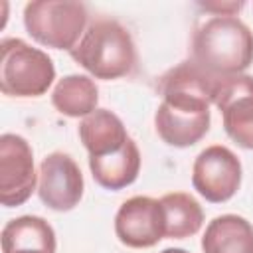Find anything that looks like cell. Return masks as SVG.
<instances>
[{
	"label": "cell",
	"mask_w": 253,
	"mask_h": 253,
	"mask_svg": "<svg viewBox=\"0 0 253 253\" xmlns=\"http://www.w3.org/2000/svg\"><path fill=\"white\" fill-rule=\"evenodd\" d=\"M241 184V162L239 158L221 144L204 148L192 168L194 190L211 204L227 202L235 196Z\"/></svg>",
	"instance_id": "5"
},
{
	"label": "cell",
	"mask_w": 253,
	"mask_h": 253,
	"mask_svg": "<svg viewBox=\"0 0 253 253\" xmlns=\"http://www.w3.org/2000/svg\"><path fill=\"white\" fill-rule=\"evenodd\" d=\"M36 190L34 154L26 138L6 132L0 136V202L22 206Z\"/></svg>",
	"instance_id": "7"
},
{
	"label": "cell",
	"mask_w": 253,
	"mask_h": 253,
	"mask_svg": "<svg viewBox=\"0 0 253 253\" xmlns=\"http://www.w3.org/2000/svg\"><path fill=\"white\" fill-rule=\"evenodd\" d=\"M24 26L42 45L71 51L85 34L87 8L73 0H36L24 8Z\"/></svg>",
	"instance_id": "4"
},
{
	"label": "cell",
	"mask_w": 253,
	"mask_h": 253,
	"mask_svg": "<svg viewBox=\"0 0 253 253\" xmlns=\"http://www.w3.org/2000/svg\"><path fill=\"white\" fill-rule=\"evenodd\" d=\"M192 59L215 77L239 75L253 63V32L235 16H213L196 28Z\"/></svg>",
	"instance_id": "1"
},
{
	"label": "cell",
	"mask_w": 253,
	"mask_h": 253,
	"mask_svg": "<svg viewBox=\"0 0 253 253\" xmlns=\"http://www.w3.org/2000/svg\"><path fill=\"white\" fill-rule=\"evenodd\" d=\"M119 241L132 249H146L166 237V217L160 200L134 196L123 202L115 215Z\"/></svg>",
	"instance_id": "8"
},
{
	"label": "cell",
	"mask_w": 253,
	"mask_h": 253,
	"mask_svg": "<svg viewBox=\"0 0 253 253\" xmlns=\"http://www.w3.org/2000/svg\"><path fill=\"white\" fill-rule=\"evenodd\" d=\"M83 174L69 154L51 152L42 160L38 196L47 208L55 211L73 210L83 198Z\"/></svg>",
	"instance_id": "9"
},
{
	"label": "cell",
	"mask_w": 253,
	"mask_h": 253,
	"mask_svg": "<svg viewBox=\"0 0 253 253\" xmlns=\"http://www.w3.org/2000/svg\"><path fill=\"white\" fill-rule=\"evenodd\" d=\"M69 55L93 77L107 81L128 75L136 65L132 36L123 24L111 18L91 22Z\"/></svg>",
	"instance_id": "2"
},
{
	"label": "cell",
	"mask_w": 253,
	"mask_h": 253,
	"mask_svg": "<svg viewBox=\"0 0 253 253\" xmlns=\"http://www.w3.org/2000/svg\"><path fill=\"white\" fill-rule=\"evenodd\" d=\"M79 138L89 152V158L107 156L119 152L126 140V128L123 121L109 109H95L79 123Z\"/></svg>",
	"instance_id": "11"
},
{
	"label": "cell",
	"mask_w": 253,
	"mask_h": 253,
	"mask_svg": "<svg viewBox=\"0 0 253 253\" xmlns=\"http://www.w3.org/2000/svg\"><path fill=\"white\" fill-rule=\"evenodd\" d=\"M160 253H188V251L186 249H180V247H168V249H164Z\"/></svg>",
	"instance_id": "17"
},
{
	"label": "cell",
	"mask_w": 253,
	"mask_h": 253,
	"mask_svg": "<svg viewBox=\"0 0 253 253\" xmlns=\"http://www.w3.org/2000/svg\"><path fill=\"white\" fill-rule=\"evenodd\" d=\"M89 168L95 182L107 190H123L130 186L140 172V152L132 138L113 154L89 158Z\"/></svg>",
	"instance_id": "14"
},
{
	"label": "cell",
	"mask_w": 253,
	"mask_h": 253,
	"mask_svg": "<svg viewBox=\"0 0 253 253\" xmlns=\"http://www.w3.org/2000/svg\"><path fill=\"white\" fill-rule=\"evenodd\" d=\"M166 217V237L184 239L196 235L204 223L202 206L184 192H172L160 198Z\"/></svg>",
	"instance_id": "16"
},
{
	"label": "cell",
	"mask_w": 253,
	"mask_h": 253,
	"mask_svg": "<svg viewBox=\"0 0 253 253\" xmlns=\"http://www.w3.org/2000/svg\"><path fill=\"white\" fill-rule=\"evenodd\" d=\"M55 79L51 57L20 38L0 42V91L10 97H40Z\"/></svg>",
	"instance_id": "3"
},
{
	"label": "cell",
	"mask_w": 253,
	"mask_h": 253,
	"mask_svg": "<svg viewBox=\"0 0 253 253\" xmlns=\"http://www.w3.org/2000/svg\"><path fill=\"white\" fill-rule=\"evenodd\" d=\"M154 126L166 144L186 148L200 142L210 130V111L174 107L162 101L154 115Z\"/></svg>",
	"instance_id": "10"
},
{
	"label": "cell",
	"mask_w": 253,
	"mask_h": 253,
	"mask_svg": "<svg viewBox=\"0 0 253 253\" xmlns=\"http://www.w3.org/2000/svg\"><path fill=\"white\" fill-rule=\"evenodd\" d=\"M99 89L95 81L87 75H65L57 81L51 93L53 107L71 119L87 117L97 109Z\"/></svg>",
	"instance_id": "15"
},
{
	"label": "cell",
	"mask_w": 253,
	"mask_h": 253,
	"mask_svg": "<svg viewBox=\"0 0 253 253\" xmlns=\"http://www.w3.org/2000/svg\"><path fill=\"white\" fill-rule=\"evenodd\" d=\"M213 103L227 136L241 148L253 150V77L245 73L219 77Z\"/></svg>",
	"instance_id": "6"
},
{
	"label": "cell",
	"mask_w": 253,
	"mask_h": 253,
	"mask_svg": "<svg viewBox=\"0 0 253 253\" xmlns=\"http://www.w3.org/2000/svg\"><path fill=\"white\" fill-rule=\"evenodd\" d=\"M204 253H253V225L235 213L213 217L202 237Z\"/></svg>",
	"instance_id": "13"
},
{
	"label": "cell",
	"mask_w": 253,
	"mask_h": 253,
	"mask_svg": "<svg viewBox=\"0 0 253 253\" xmlns=\"http://www.w3.org/2000/svg\"><path fill=\"white\" fill-rule=\"evenodd\" d=\"M4 253H55V231L40 215H20L2 229Z\"/></svg>",
	"instance_id": "12"
}]
</instances>
